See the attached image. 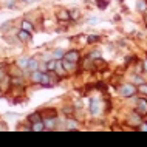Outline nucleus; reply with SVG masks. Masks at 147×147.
I'll list each match as a JSON object with an SVG mask.
<instances>
[{
  "mask_svg": "<svg viewBox=\"0 0 147 147\" xmlns=\"http://www.w3.org/2000/svg\"><path fill=\"white\" fill-rule=\"evenodd\" d=\"M144 14H146V22H147V9L144 11Z\"/></svg>",
  "mask_w": 147,
  "mask_h": 147,
  "instance_id": "b1692460",
  "label": "nucleus"
},
{
  "mask_svg": "<svg viewBox=\"0 0 147 147\" xmlns=\"http://www.w3.org/2000/svg\"><path fill=\"white\" fill-rule=\"evenodd\" d=\"M54 73H56L57 76H65V74H67V70L63 68V65H62V62H61V61H57L56 68H54Z\"/></svg>",
  "mask_w": 147,
  "mask_h": 147,
  "instance_id": "423d86ee",
  "label": "nucleus"
},
{
  "mask_svg": "<svg viewBox=\"0 0 147 147\" xmlns=\"http://www.w3.org/2000/svg\"><path fill=\"white\" fill-rule=\"evenodd\" d=\"M57 19H59V20H62V22L70 20V19H71L70 11H67V9H61V11H57Z\"/></svg>",
  "mask_w": 147,
  "mask_h": 147,
  "instance_id": "20e7f679",
  "label": "nucleus"
},
{
  "mask_svg": "<svg viewBox=\"0 0 147 147\" xmlns=\"http://www.w3.org/2000/svg\"><path fill=\"white\" fill-rule=\"evenodd\" d=\"M37 67H39V62L36 61V59H30V61H28V70L36 71V70H37Z\"/></svg>",
  "mask_w": 147,
  "mask_h": 147,
  "instance_id": "9d476101",
  "label": "nucleus"
},
{
  "mask_svg": "<svg viewBox=\"0 0 147 147\" xmlns=\"http://www.w3.org/2000/svg\"><path fill=\"white\" fill-rule=\"evenodd\" d=\"M140 130L141 132H147V122H142V124L140 125Z\"/></svg>",
  "mask_w": 147,
  "mask_h": 147,
  "instance_id": "4be33fe9",
  "label": "nucleus"
},
{
  "mask_svg": "<svg viewBox=\"0 0 147 147\" xmlns=\"http://www.w3.org/2000/svg\"><path fill=\"white\" fill-rule=\"evenodd\" d=\"M42 78H43V73H40V71H33V74H31V81L36 82V84H40L42 82Z\"/></svg>",
  "mask_w": 147,
  "mask_h": 147,
  "instance_id": "0eeeda50",
  "label": "nucleus"
},
{
  "mask_svg": "<svg viewBox=\"0 0 147 147\" xmlns=\"http://www.w3.org/2000/svg\"><path fill=\"white\" fill-rule=\"evenodd\" d=\"M22 28H23V30H26V31H30V33H31V31L34 30V25H33L31 22H28V20H23V22H22Z\"/></svg>",
  "mask_w": 147,
  "mask_h": 147,
  "instance_id": "9b49d317",
  "label": "nucleus"
},
{
  "mask_svg": "<svg viewBox=\"0 0 147 147\" xmlns=\"http://www.w3.org/2000/svg\"><path fill=\"white\" fill-rule=\"evenodd\" d=\"M56 63H57V59L50 61L48 63H47V68H48V71H54V68H56Z\"/></svg>",
  "mask_w": 147,
  "mask_h": 147,
  "instance_id": "ddd939ff",
  "label": "nucleus"
},
{
  "mask_svg": "<svg viewBox=\"0 0 147 147\" xmlns=\"http://www.w3.org/2000/svg\"><path fill=\"white\" fill-rule=\"evenodd\" d=\"M136 112H138V113H141V115H147V102H146V101H140Z\"/></svg>",
  "mask_w": 147,
  "mask_h": 147,
  "instance_id": "1a4fd4ad",
  "label": "nucleus"
},
{
  "mask_svg": "<svg viewBox=\"0 0 147 147\" xmlns=\"http://www.w3.org/2000/svg\"><path fill=\"white\" fill-rule=\"evenodd\" d=\"M70 16H71V19H79V11H78V9L71 11V13H70Z\"/></svg>",
  "mask_w": 147,
  "mask_h": 147,
  "instance_id": "6ab92c4d",
  "label": "nucleus"
},
{
  "mask_svg": "<svg viewBox=\"0 0 147 147\" xmlns=\"http://www.w3.org/2000/svg\"><path fill=\"white\" fill-rule=\"evenodd\" d=\"M96 3L99 5V8H105V5H107V0H96Z\"/></svg>",
  "mask_w": 147,
  "mask_h": 147,
  "instance_id": "aec40b11",
  "label": "nucleus"
},
{
  "mask_svg": "<svg viewBox=\"0 0 147 147\" xmlns=\"http://www.w3.org/2000/svg\"><path fill=\"white\" fill-rule=\"evenodd\" d=\"M63 59H67V61H70V62L78 63V61H79V53H78L76 50L68 51V53H65V56H63Z\"/></svg>",
  "mask_w": 147,
  "mask_h": 147,
  "instance_id": "7ed1b4c3",
  "label": "nucleus"
},
{
  "mask_svg": "<svg viewBox=\"0 0 147 147\" xmlns=\"http://www.w3.org/2000/svg\"><path fill=\"white\" fill-rule=\"evenodd\" d=\"M62 65H63V68H65L67 71H73L74 68H76V63L67 61V59H63V61H62Z\"/></svg>",
  "mask_w": 147,
  "mask_h": 147,
  "instance_id": "6e6552de",
  "label": "nucleus"
},
{
  "mask_svg": "<svg viewBox=\"0 0 147 147\" xmlns=\"http://www.w3.org/2000/svg\"><path fill=\"white\" fill-rule=\"evenodd\" d=\"M54 122H56V118L53 116V119H50V121H45V127H54Z\"/></svg>",
  "mask_w": 147,
  "mask_h": 147,
  "instance_id": "dca6fc26",
  "label": "nucleus"
},
{
  "mask_svg": "<svg viewBox=\"0 0 147 147\" xmlns=\"http://www.w3.org/2000/svg\"><path fill=\"white\" fill-rule=\"evenodd\" d=\"M17 39H19L20 42L28 43V42H31V33H30V31H26V30H23V28H22V30L17 33Z\"/></svg>",
  "mask_w": 147,
  "mask_h": 147,
  "instance_id": "f03ea898",
  "label": "nucleus"
},
{
  "mask_svg": "<svg viewBox=\"0 0 147 147\" xmlns=\"http://www.w3.org/2000/svg\"><path fill=\"white\" fill-rule=\"evenodd\" d=\"M31 130H34V132H42V130H45V122L43 121L31 122Z\"/></svg>",
  "mask_w": 147,
  "mask_h": 147,
  "instance_id": "39448f33",
  "label": "nucleus"
},
{
  "mask_svg": "<svg viewBox=\"0 0 147 147\" xmlns=\"http://www.w3.org/2000/svg\"><path fill=\"white\" fill-rule=\"evenodd\" d=\"M3 79H6V78H5V71L0 70V81H3Z\"/></svg>",
  "mask_w": 147,
  "mask_h": 147,
  "instance_id": "5701e85b",
  "label": "nucleus"
},
{
  "mask_svg": "<svg viewBox=\"0 0 147 147\" xmlns=\"http://www.w3.org/2000/svg\"><path fill=\"white\" fill-rule=\"evenodd\" d=\"M30 121H31V122L42 121V119H40V115H39V113H33V115H30Z\"/></svg>",
  "mask_w": 147,
  "mask_h": 147,
  "instance_id": "2eb2a0df",
  "label": "nucleus"
},
{
  "mask_svg": "<svg viewBox=\"0 0 147 147\" xmlns=\"http://www.w3.org/2000/svg\"><path fill=\"white\" fill-rule=\"evenodd\" d=\"M138 90H140V91H141L142 94H147V85H146V84L140 85V88H138Z\"/></svg>",
  "mask_w": 147,
  "mask_h": 147,
  "instance_id": "a211bd4d",
  "label": "nucleus"
},
{
  "mask_svg": "<svg viewBox=\"0 0 147 147\" xmlns=\"http://www.w3.org/2000/svg\"><path fill=\"white\" fill-rule=\"evenodd\" d=\"M136 87L132 85V84H125V85H122L121 88H119V94H121L122 98H130V96H133L135 93H136Z\"/></svg>",
  "mask_w": 147,
  "mask_h": 147,
  "instance_id": "f257e3e1",
  "label": "nucleus"
},
{
  "mask_svg": "<svg viewBox=\"0 0 147 147\" xmlns=\"http://www.w3.org/2000/svg\"><path fill=\"white\" fill-rule=\"evenodd\" d=\"M63 56H65V51L63 50H54V57L56 59H63Z\"/></svg>",
  "mask_w": 147,
  "mask_h": 147,
  "instance_id": "4468645a",
  "label": "nucleus"
},
{
  "mask_svg": "<svg viewBox=\"0 0 147 147\" xmlns=\"http://www.w3.org/2000/svg\"><path fill=\"white\" fill-rule=\"evenodd\" d=\"M138 8H140V9H141V11H146V9H147V8H146V3H144V2H142V0H141V2H140V3H138Z\"/></svg>",
  "mask_w": 147,
  "mask_h": 147,
  "instance_id": "412c9836",
  "label": "nucleus"
},
{
  "mask_svg": "<svg viewBox=\"0 0 147 147\" xmlns=\"http://www.w3.org/2000/svg\"><path fill=\"white\" fill-rule=\"evenodd\" d=\"M23 2H28L30 3V2H34V0H23Z\"/></svg>",
  "mask_w": 147,
  "mask_h": 147,
  "instance_id": "393cba45",
  "label": "nucleus"
},
{
  "mask_svg": "<svg viewBox=\"0 0 147 147\" xmlns=\"http://www.w3.org/2000/svg\"><path fill=\"white\" fill-rule=\"evenodd\" d=\"M28 61H30V59H19V61H17L19 68H28Z\"/></svg>",
  "mask_w": 147,
  "mask_h": 147,
  "instance_id": "f8f14e48",
  "label": "nucleus"
},
{
  "mask_svg": "<svg viewBox=\"0 0 147 147\" xmlns=\"http://www.w3.org/2000/svg\"><path fill=\"white\" fill-rule=\"evenodd\" d=\"M87 40H88V43H94V42L99 40V37H98V36H88V39H87Z\"/></svg>",
  "mask_w": 147,
  "mask_h": 147,
  "instance_id": "f3484780",
  "label": "nucleus"
}]
</instances>
